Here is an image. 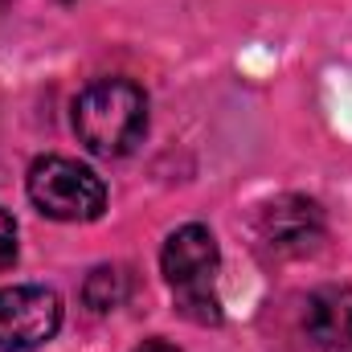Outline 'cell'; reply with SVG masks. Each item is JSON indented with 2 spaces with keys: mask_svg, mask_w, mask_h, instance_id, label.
<instances>
[{
  "mask_svg": "<svg viewBox=\"0 0 352 352\" xmlns=\"http://www.w3.org/2000/svg\"><path fill=\"white\" fill-rule=\"evenodd\" d=\"M127 291H131L127 270H119V266H94V270H90V278H87V287H82V299H87L90 311L107 316V311L123 307Z\"/></svg>",
  "mask_w": 352,
  "mask_h": 352,
  "instance_id": "52a82bcc",
  "label": "cell"
},
{
  "mask_svg": "<svg viewBox=\"0 0 352 352\" xmlns=\"http://www.w3.org/2000/svg\"><path fill=\"white\" fill-rule=\"evenodd\" d=\"M135 352H180L176 344H164V340H148V344H140Z\"/></svg>",
  "mask_w": 352,
  "mask_h": 352,
  "instance_id": "9c48e42d",
  "label": "cell"
},
{
  "mask_svg": "<svg viewBox=\"0 0 352 352\" xmlns=\"http://www.w3.org/2000/svg\"><path fill=\"white\" fill-rule=\"evenodd\" d=\"M62 328V299L50 287L0 291V352H29Z\"/></svg>",
  "mask_w": 352,
  "mask_h": 352,
  "instance_id": "277c9868",
  "label": "cell"
},
{
  "mask_svg": "<svg viewBox=\"0 0 352 352\" xmlns=\"http://www.w3.org/2000/svg\"><path fill=\"white\" fill-rule=\"evenodd\" d=\"M29 197L54 221H98L107 209L102 180L70 156H41L29 168Z\"/></svg>",
  "mask_w": 352,
  "mask_h": 352,
  "instance_id": "3957f363",
  "label": "cell"
},
{
  "mask_svg": "<svg viewBox=\"0 0 352 352\" xmlns=\"http://www.w3.org/2000/svg\"><path fill=\"white\" fill-rule=\"evenodd\" d=\"M303 332L324 352L352 349V287L332 283V287L311 291L303 307Z\"/></svg>",
  "mask_w": 352,
  "mask_h": 352,
  "instance_id": "8992f818",
  "label": "cell"
},
{
  "mask_svg": "<svg viewBox=\"0 0 352 352\" xmlns=\"http://www.w3.org/2000/svg\"><path fill=\"white\" fill-rule=\"evenodd\" d=\"M74 131L94 156H127L148 131V98L127 78H98L74 98Z\"/></svg>",
  "mask_w": 352,
  "mask_h": 352,
  "instance_id": "6da1fadb",
  "label": "cell"
},
{
  "mask_svg": "<svg viewBox=\"0 0 352 352\" xmlns=\"http://www.w3.org/2000/svg\"><path fill=\"white\" fill-rule=\"evenodd\" d=\"M12 258H16V221L12 213L0 209V266H8Z\"/></svg>",
  "mask_w": 352,
  "mask_h": 352,
  "instance_id": "ba28073f",
  "label": "cell"
},
{
  "mask_svg": "<svg viewBox=\"0 0 352 352\" xmlns=\"http://www.w3.org/2000/svg\"><path fill=\"white\" fill-rule=\"evenodd\" d=\"M160 266H164L168 287L176 291L180 316H188L197 324H217L221 320V303L213 295V278H217L221 254H217V238L205 226L192 221V226L173 230L168 242H164Z\"/></svg>",
  "mask_w": 352,
  "mask_h": 352,
  "instance_id": "7a4b0ae2",
  "label": "cell"
},
{
  "mask_svg": "<svg viewBox=\"0 0 352 352\" xmlns=\"http://www.w3.org/2000/svg\"><path fill=\"white\" fill-rule=\"evenodd\" d=\"M324 238V213L307 197H278L258 213V242L278 258H303Z\"/></svg>",
  "mask_w": 352,
  "mask_h": 352,
  "instance_id": "5b68a950",
  "label": "cell"
}]
</instances>
